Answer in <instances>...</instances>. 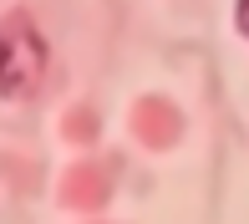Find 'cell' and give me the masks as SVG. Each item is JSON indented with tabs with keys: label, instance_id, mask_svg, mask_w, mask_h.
Here are the masks:
<instances>
[{
	"label": "cell",
	"instance_id": "1",
	"mask_svg": "<svg viewBox=\"0 0 249 224\" xmlns=\"http://www.w3.org/2000/svg\"><path fill=\"white\" fill-rule=\"evenodd\" d=\"M46 36L31 26L26 10H10L0 20V97H26L46 76Z\"/></svg>",
	"mask_w": 249,
	"mask_h": 224
},
{
	"label": "cell",
	"instance_id": "2",
	"mask_svg": "<svg viewBox=\"0 0 249 224\" xmlns=\"http://www.w3.org/2000/svg\"><path fill=\"white\" fill-rule=\"evenodd\" d=\"M234 20H239V31L249 36V0H239V5H234Z\"/></svg>",
	"mask_w": 249,
	"mask_h": 224
}]
</instances>
